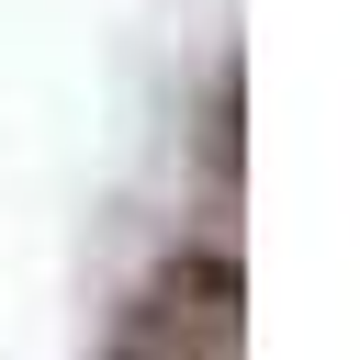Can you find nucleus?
<instances>
[{
	"label": "nucleus",
	"instance_id": "nucleus-1",
	"mask_svg": "<svg viewBox=\"0 0 360 360\" xmlns=\"http://www.w3.org/2000/svg\"><path fill=\"white\" fill-rule=\"evenodd\" d=\"M101 360H236V259L225 248L169 259L135 292V315H124V338Z\"/></svg>",
	"mask_w": 360,
	"mask_h": 360
}]
</instances>
